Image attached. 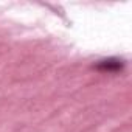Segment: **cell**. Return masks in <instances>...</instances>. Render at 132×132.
Wrapping results in <instances>:
<instances>
[{"instance_id": "1", "label": "cell", "mask_w": 132, "mask_h": 132, "mask_svg": "<svg viewBox=\"0 0 132 132\" xmlns=\"http://www.w3.org/2000/svg\"><path fill=\"white\" fill-rule=\"evenodd\" d=\"M123 61L121 59H115V57H110V59H104V61H100L96 64V69L101 70V72H118L123 69Z\"/></svg>"}]
</instances>
